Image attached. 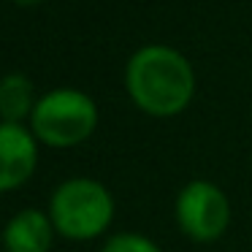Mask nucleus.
Masks as SVG:
<instances>
[{"instance_id":"1","label":"nucleus","mask_w":252,"mask_h":252,"mask_svg":"<svg viewBox=\"0 0 252 252\" xmlns=\"http://www.w3.org/2000/svg\"><path fill=\"white\" fill-rule=\"evenodd\" d=\"M125 84L130 98L149 114H176L187 106L195 87L192 68L176 49L149 44L127 60Z\"/></svg>"},{"instance_id":"2","label":"nucleus","mask_w":252,"mask_h":252,"mask_svg":"<svg viewBox=\"0 0 252 252\" xmlns=\"http://www.w3.org/2000/svg\"><path fill=\"white\" fill-rule=\"evenodd\" d=\"M49 212L60 233L71 239H90L109 225L114 214V201L100 182L76 176V179L63 182L52 192Z\"/></svg>"},{"instance_id":"3","label":"nucleus","mask_w":252,"mask_h":252,"mask_svg":"<svg viewBox=\"0 0 252 252\" xmlns=\"http://www.w3.org/2000/svg\"><path fill=\"white\" fill-rule=\"evenodd\" d=\"M95 120H98V111L93 98L73 87L52 90L33 106L35 133L52 147L79 144L93 133Z\"/></svg>"},{"instance_id":"4","label":"nucleus","mask_w":252,"mask_h":252,"mask_svg":"<svg viewBox=\"0 0 252 252\" xmlns=\"http://www.w3.org/2000/svg\"><path fill=\"white\" fill-rule=\"evenodd\" d=\"M176 217L185 233L209 241L222 233L228 225V198L212 182L195 179L182 187L176 198Z\"/></svg>"},{"instance_id":"5","label":"nucleus","mask_w":252,"mask_h":252,"mask_svg":"<svg viewBox=\"0 0 252 252\" xmlns=\"http://www.w3.org/2000/svg\"><path fill=\"white\" fill-rule=\"evenodd\" d=\"M35 165V141L19 122L0 125V187L14 190Z\"/></svg>"},{"instance_id":"6","label":"nucleus","mask_w":252,"mask_h":252,"mask_svg":"<svg viewBox=\"0 0 252 252\" xmlns=\"http://www.w3.org/2000/svg\"><path fill=\"white\" fill-rule=\"evenodd\" d=\"M52 241V225L44 212L22 209L6 225V250L8 252H46Z\"/></svg>"},{"instance_id":"7","label":"nucleus","mask_w":252,"mask_h":252,"mask_svg":"<svg viewBox=\"0 0 252 252\" xmlns=\"http://www.w3.org/2000/svg\"><path fill=\"white\" fill-rule=\"evenodd\" d=\"M33 103V84L22 73H8L0 84V111L6 122H19Z\"/></svg>"},{"instance_id":"8","label":"nucleus","mask_w":252,"mask_h":252,"mask_svg":"<svg viewBox=\"0 0 252 252\" xmlns=\"http://www.w3.org/2000/svg\"><path fill=\"white\" fill-rule=\"evenodd\" d=\"M100 252H160L155 241H149L147 236L138 233H117L111 236L109 241L103 244Z\"/></svg>"},{"instance_id":"9","label":"nucleus","mask_w":252,"mask_h":252,"mask_svg":"<svg viewBox=\"0 0 252 252\" xmlns=\"http://www.w3.org/2000/svg\"><path fill=\"white\" fill-rule=\"evenodd\" d=\"M14 3H19V6H30V3H38V0H14Z\"/></svg>"}]
</instances>
